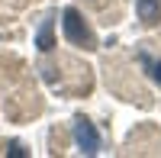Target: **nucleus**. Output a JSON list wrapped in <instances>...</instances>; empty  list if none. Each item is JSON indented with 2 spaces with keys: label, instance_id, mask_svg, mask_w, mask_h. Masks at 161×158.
I'll return each instance as SVG.
<instances>
[{
  "label": "nucleus",
  "instance_id": "nucleus-1",
  "mask_svg": "<svg viewBox=\"0 0 161 158\" xmlns=\"http://www.w3.org/2000/svg\"><path fill=\"white\" fill-rule=\"evenodd\" d=\"M61 26H64V39H68L71 45L77 48H97V36H93V29L84 23V16H80L77 10H64L61 13Z\"/></svg>",
  "mask_w": 161,
  "mask_h": 158
},
{
  "label": "nucleus",
  "instance_id": "nucleus-2",
  "mask_svg": "<svg viewBox=\"0 0 161 158\" xmlns=\"http://www.w3.org/2000/svg\"><path fill=\"white\" fill-rule=\"evenodd\" d=\"M74 142H77V149L84 152V155H97L100 152V136H97V129H93L90 120H74Z\"/></svg>",
  "mask_w": 161,
  "mask_h": 158
},
{
  "label": "nucleus",
  "instance_id": "nucleus-3",
  "mask_svg": "<svg viewBox=\"0 0 161 158\" xmlns=\"http://www.w3.org/2000/svg\"><path fill=\"white\" fill-rule=\"evenodd\" d=\"M136 13L142 26H158L161 23V0H136Z\"/></svg>",
  "mask_w": 161,
  "mask_h": 158
},
{
  "label": "nucleus",
  "instance_id": "nucleus-4",
  "mask_svg": "<svg viewBox=\"0 0 161 158\" xmlns=\"http://www.w3.org/2000/svg\"><path fill=\"white\" fill-rule=\"evenodd\" d=\"M139 61H142V68L152 74V81L161 87V58H155L148 48H142V52H139Z\"/></svg>",
  "mask_w": 161,
  "mask_h": 158
},
{
  "label": "nucleus",
  "instance_id": "nucleus-5",
  "mask_svg": "<svg viewBox=\"0 0 161 158\" xmlns=\"http://www.w3.org/2000/svg\"><path fill=\"white\" fill-rule=\"evenodd\" d=\"M39 52H52V45H55V42H52V20H45L42 23V29H39Z\"/></svg>",
  "mask_w": 161,
  "mask_h": 158
}]
</instances>
